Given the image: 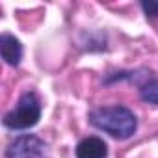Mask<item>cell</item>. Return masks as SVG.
Listing matches in <instances>:
<instances>
[{
  "instance_id": "obj_6",
  "label": "cell",
  "mask_w": 158,
  "mask_h": 158,
  "mask_svg": "<svg viewBox=\"0 0 158 158\" xmlns=\"http://www.w3.org/2000/svg\"><path fill=\"white\" fill-rule=\"evenodd\" d=\"M145 69H130V71H115V73H108L104 76V84L106 86H112V84H117V82H132V84H139V78H147V73H143Z\"/></svg>"
},
{
  "instance_id": "obj_8",
  "label": "cell",
  "mask_w": 158,
  "mask_h": 158,
  "mask_svg": "<svg viewBox=\"0 0 158 158\" xmlns=\"http://www.w3.org/2000/svg\"><path fill=\"white\" fill-rule=\"evenodd\" d=\"M141 11L145 13L147 19H156L158 17V0H143L139 2Z\"/></svg>"
},
{
  "instance_id": "obj_7",
  "label": "cell",
  "mask_w": 158,
  "mask_h": 158,
  "mask_svg": "<svg viewBox=\"0 0 158 158\" xmlns=\"http://www.w3.org/2000/svg\"><path fill=\"white\" fill-rule=\"evenodd\" d=\"M139 99L145 104L158 106V78H147L139 86Z\"/></svg>"
},
{
  "instance_id": "obj_2",
  "label": "cell",
  "mask_w": 158,
  "mask_h": 158,
  "mask_svg": "<svg viewBox=\"0 0 158 158\" xmlns=\"http://www.w3.org/2000/svg\"><path fill=\"white\" fill-rule=\"evenodd\" d=\"M43 115V104L39 95L34 89H26L21 93L17 104L4 114L2 125L8 130H30L34 128Z\"/></svg>"
},
{
  "instance_id": "obj_1",
  "label": "cell",
  "mask_w": 158,
  "mask_h": 158,
  "mask_svg": "<svg viewBox=\"0 0 158 158\" xmlns=\"http://www.w3.org/2000/svg\"><path fill=\"white\" fill-rule=\"evenodd\" d=\"M88 121L93 128L119 141L130 139L138 130V115L125 104H110V106L93 108L88 114Z\"/></svg>"
},
{
  "instance_id": "obj_3",
  "label": "cell",
  "mask_w": 158,
  "mask_h": 158,
  "mask_svg": "<svg viewBox=\"0 0 158 158\" xmlns=\"http://www.w3.org/2000/svg\"><path fill=\"white\" fill-rule=\"evenodd\" d=\"M6 158H50L48 143L37 134H21L4 151Z\"/></svg>"
},
{
  "instance_id": "obj_5",
  "label": "cell",
  "mask_w": 158,
  "mask_h": 158,
  "mask_svg": "<svg viewBox=\"0 0 158 158\" xmlns=\"http://www.w3.org/2000/svg\"><path fill=\"white\" fill-rule=\"evenodd\" d=\"M23 43L10 32H4L0 35V54L6 65L10 67H19L23 60Z\"/></svg>"
},
{
  "instance_id": "obj_4",
  "label": "cell",
  "mask_w": 158,
  "mask_h": 158,
  "mask_svg": "<svg viewBox=\"0 0 158 158\" xmlns=\"http://www.w3.org/2000/svg\"><path fill=\"white\" fill-rule=\"evenodd\" d=\"M76 158H108V143L99 136H88L74 147Z\"/></svg>"
}]
</instances>
